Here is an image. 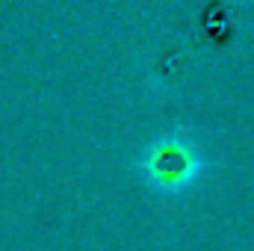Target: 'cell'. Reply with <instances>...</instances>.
<instances>
[{"label":"cell","mask_w":254,"mask_h":251,"mask_svg":"<svg viewBox=\"0 0 254 251\" xmlns=\"http://www.w3.org/2000/svg\"><path fill=\"white\" fill-rule=\"evenodd\" d=\"M201 160L184 139H160L142 157V175L151 187L166 192H181L198 181Z\"/></svg>","instance_id":"obj_1"}]
</instances>
